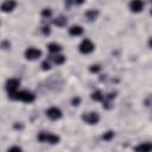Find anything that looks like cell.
<instances>
[{
	"label": "cell",
	"instance_id": "6da1fadb",
	"mask_svg": "<svg viewBox=\"0 0 152 152\" xmlns=\"http://www.w3.org/2000/svg\"><path fill=\"white\" fill-rule=\"evenodd\" d=\"M12 100H19V101H23V102H33L36 96L33 93L28 91V90H21V91H17L15 94L11 95L10 96Z\"/></svg>",
	"mask_w": 152,
	"mask_h": 152
},
{
	"label": "cell",
	"instance_id": "7a4b0ae2",
	"mask_svg": "<svg viewBox=\"0 0 152 152\" xmlns=\"http://www.w3.org/2000/svg\"><path fill=\"white\" fill-rule=\"evenodd\" d=\"M37 139L42 142H49V144H57L59 141V137L53 134V133H48V132H40L37 135Z\"/></svg>",
	"mask_w": 152,
	"mask_h": 152
},
{
	"label": "cell",
	"instance_id": "3957f363",
	"mask_svg": "<svg viewBox=\"0 0 152 152\" xmlns=\"http://www.w3.org/2000/svg\"><path fill=\"white\" fill-rule=\"evenodd\" d=\"M82 120L88 125H96L100 121V115L96 112H89L82 114Z\"/></svg>",
	"mask_w": 152,
	"mask_h": 152
},
{
	"label": "cell",
	"instance_id": "277c9868",
	"mask_svg": "<svg viewBox=\"0 0 152 152\" xmlns=\"http://www.w3.org/2000/svg\"><path fill=\"white\" fill-rule=\"evenodd\" d=\"M94 49H95V46H94L93 42L89 40V39H83V40L81 42L80 46H78L80 52H81V53H84V55H88V53L93 52Z\"/></svg>",
	"mask_w": 152,
	"mask_h": 152
},
{
	"label": "cell",
	"instance_id": "5b68a950",
	"mask_svg": "<svg viewBox=\"0 0 152 152\" xmlns=\"http://www.w3.org/2000/svg\"><path fill=\"white\" fill-rule=\"evenodd\" d=\"M19 84H20V81L17 80V78H10L6 82V90L8 91V96H11V95H13L18 91Z\"/></svg>",
	"mask_w": 152,
	"mask_h": 152
},
{
	"label": "cell",
	"instance_id": "8992f818",
	"mask_svg": "<svg viewBox=\"0 0 152 152\" xmlns=\"http://www.w3.org/2000/svg\"><path fill=\"white\" fill-rule=\"evenodd\" d=\"M42 56V51L36 48H28L25 51V58L28 61H36Z\"/></svg>",
	"mask_w": 152,
	"mask_h": 152
},
{
	"label": "cell",
	"instance_id": "52a82bcc",
	"mask_svg": "<svg viewBox=\"0 0 152 152\" xmlns=\"http://www.w3.org/2000/svg\"><path fill=\"white\" fill-rule=\"evenodd\" d=\"M45 114L50 120H58L62 118V110L57 107H50L49 109H46Z\"/></svg>",
	"mask_w": 152,
	"mask_h": 152
},
{
	"label": "cell",
	"instance_id": "ba28073f",
	"mask_svg": "<svg viewBox=\"0 0 152 152\" xmlns=\"http://www.w3.org/2000/svg\"><path fill=\"white\" fill-rule=\"evenodd\" d=\"M15 6H17V2H15V1L7 0V1H4V2L1 4L0 10H1L2 12H12Z\"/></svg>",
	"mask_w": 152,
	"mask_h": 152
},
{
	"label": "cell",
	"instance_id": "9c48e42d",
	"mask_svg": "<svg viewBox=\"0 0 152 152\" xmlns=\"http://www.w3.org/2000/svg\"><path fill=\"white\" fill-rule=\"evenodd\" d=\"M144 6H145V4L142 1H140V0H134V1H131L129 2V10L132 12H135V13L142 11Z\"/></svg>",
	"mask_w": 152,
	"mask_h": 152
},
{
	"label": "cell",
	"instance_id": "30bf717a",
	"mask_svg": "<svg viewBox=\"0 0 152 152\" xmlns=\"http://www.w3.org/2000/svg\"><path fill=\"white\" fill-rule=\"evenodd\" d=\"M152 145L151 142H141L134 147V152H151Z\"/></svg>",
	"mask_w": 152,
	"mask_h": 152
},
{
	"label": "cell",
	"instance_id": "8fae6325",
	"mask_svg": "<svg viewBox=\"0 0 152 152\" xmlns=\"http://www.w3.org/2000/svg\"><path fill=\"white\" fill-rule=\"evenodd\" d=\"M82 33H83V27L80 26V25H72V26L69 28V34H70V36L77 37V36H81Z\"/></svg>",
	"mask_w": 152,
	"mask_h": 152
},
{
	"label": "cell",
	"instance_id": "7c38bea8",
	"mask_svg": "<svg viewBox=\"0 0 152 152\" xmlns=\"http://www.w3.org/2000/svg\"><path fill=\"white\" fill-rule=\"evenodd\" d=\"M48 50H49L51 53H57V52H59V51L62 50V46H61L59 44H57V43H50V44L48 45Z\"/></svg>",
	"mask_w": 152,
	"mask_h": 152
},
{
	"label": "cell",
	"instance_id": "4fadbf2b",
	"mask_svg": "<svg viewBox=\"0 0 152 152\" xmlns=\"http://www.w3.org/2000/svg\"><path fill=\"white\" fill-rule=\"evenodd\" d=\"M66 23H68V20H66V18H65V17H63V15H61V17H58V18L53 19V24H55V25H57V26H59V27L65 26V25H66Z\"/></svg>",
	"mask_w": 152,
	"mask_h": 152
},
{
	"label": "cell",
	"instance_id": "5bb4252c",
	"mask_svg": "<svg viewBox=\"0 0 152 152\" xmlns=\"http://www.w3.org/2000/svg\"><path fill=\"white\" fill-rule=\"evenodd\" d=\"M97 15H99V11L95 10H89L88 12H86V17L88 18V20H95Z\"/></svg>",
	"mask_w": 152,
	"mask_h": 152
},
{
	"label": "cell",
	"instance_id": "9a60e30c",
	"mask_svg": "<svg viewBox=\"0 0 152 152\" xmlns=\"http://www.w3.org/2000/svg\"><path fill=\"white\" fill-rule=\"evenodd\" d=\"M52 61H53L55 64L59 65V64H63V63L65 62V57H64L63 55H56V56L52 57Z\"/></svg>",
	"mask_w": 152,
	"mask_h": 152
},
{
	"label": "cell",
	"instance_id": "2e32d148",
	"mask_svg": "<svg viewBox=\"0 0 152 152\" xmlns=\"http://www.w3.org/2000/svg\"><path fill=\"white\" fill-rule=\"evenodd\" d=\"M103 94H102V91H100V90H96V91H94L93 94H91V99L94 100V101H103Z\"/></svg>",
	"mask_w": 152,
	"mask_h": 152
},
{
	"label": "cell",
	"instance_id": "e0dca14e",
	"mask_svg": "<svg viewBox=\"0 0 152 152\" xmlns=\"http://www.w3.org/2000/svg\"><path fill=\"white\" fill-rule=\"evenodd\" d=\"M113 137H114V132H113V131H108V132H106V133L102 135V139L106 140V141H109V140L113 139Z\"/></svg>",
	"mask_w": 152,
	"mask_h": 152
},
{
	"label": "cell",
	"instance_id": "ac0fdd59",
	"mask_svg": "<svg viewBox=\"0 0 152 152\" xmlns=\"http://www.w3.org/2000/svg\"><path fill=\"white\" fill-rule=\"evenodd\" d=\"M51 68V65H50V63L48 62V61H44L43 63H42V69L43 70H49Z\"/></svg>",
	"mask_w": 152,
	"mask_h": 152
},
{
	"label": "cell",
	"instance_id": "d6986e66",
	"mask_svg": "<svg viewBox=\"0 0 152 152\" xmlns=\"http://www.w3.org/2000/svg\"><path fill=\"white\" fill-rule=\"evenodd\" d=\"M100 69H101V68H100V65L94 64V65H91V66H90V69H89V70H90L91 72H97V71H100Z\"/></svg>",
	"mask_w": 152,
	"mask_h": 152
},
{
	"label": "cell",
	"instance_id": "ffe728a7",
	"mask_svg": "<svg viewBox=\"0 0 152 152\" xmlns=\"http://www.w3.org/2000/svg\"><path fill=\"white\" fill-rule=\"evenodd\" d=\"M7 152H21V148L19 146H12V147L8 148Z\"/></svg>",
	"mask_w": 152,
	"mask_h": 152
},
{
	"label": "cell",
	"instance_id": "44dd1931",
	"mask_svg": "<svg viewBox=\"0 0 152 152\" xmlns=\"http://www.w3.org/2000/svg\"><path fill=\"white\" fill-rule=\"evenodd\" d=\"M42 15H43V17H50V15H51V11H50L49 8H44V10L42 11Z\"/></svg>",
	"mask_w": 152,
	"mask_h": 152
},
{
	"label": "cell",
	"instance_id": "7402d4cb",
	"mask_svg": "<svg viewBox=\"0 0 152 152\" xmlns=\"http://www.w3.org/2000/svg\"><path fill=\"white\" fill-rule=\"evenodd\" d=\"M80 102H81V99L77 96V97H72V100H71V103H72V106H78L80 104Z\"/></svg>",
	"mask_w": 152,
	"mask_h": 152
},
{
	"label": "cell",
	"instance_id": "603a6c76",
	"mask_svg": "<svg viewBox=\"0 0 152 152\" xmlns=\"http://www.w3.org/2000/svg\"><path fill=\"white\" fill-rule=\"evenodd\" d=\"M42 32H43L44 34H50V27H49V26H44V27L42 28Z\"/></svg>",
	"mask_w": 152,
	"mask_h": 152
}]
</instances>
